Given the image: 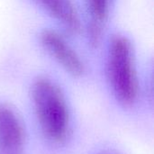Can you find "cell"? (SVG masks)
Listing matches in <instances>:
<instances>
[{
    "label": "cell",
    "mask_w": 154,
    "mask_h": 154,
    "mask_svg": "<svg viewBox=\"0 0 154 154\" xmlns=\"http://www.w3.org/2000/svg\"><path fill=\"white\" fill-rule=\"evenodd\" d=\"M24 131L14 110L0 104V154H23Z\"/></svg>",
    "instance_id": "obj_4"
},
{
    "label": "cell",
    "mask_w": 154,
    "mask_h": 154,
    "mask_svg": "<svg viewBox=\"0 0 154 154\" xmlns=\"http://www.w3.org/2000/svg\"><path fill=\"white\" fill-rule=\"evenodd\" d=\"M106 75L116 100L124 106L134 105L138 97L139 84L134 46L126 36L118 34L110 41Z\"/></svg>",
    "instance_id": "obj_1"
},
{
    "label": "cell",
    "mask_w": 154,
    "mask_h": 154,
    "mask_svg": "<svg viewBox=\"0 0 154 154\" xmlns=\"http://www.w3.org/2000/svg\"><path fill=\"white\" fill-rule=\"evenodd\" d=\"M31 94L43 134L51 141H62L69 128V111L58 85L49 78L40 77L32 83Z\"/></svg>",
    "instance_id": "obj_2"
},
{
    "label": "cell",
    "mask_w": 154,
    "mask_h": 154,
    "mask_svg": "<svg viewBox=\"0 0 154 154\" xmlns=\"http://www.w3.org/2000/svg\"><path fill=\"white\" fill-rule=\"evenodd\" d=\"M39 38L42 48L67 73L73 77L85 74L86 64L83 59L62 33L52 29H44Z\"/></svg>",
    "instance_id": "obj_3"
},
{
    "label": "cell",
    "mask_w": 154,
    "mask_h": 154,
    "mask_svg": "<svg viewBox=\"0 0 154 154\" xmlns=\"http://www.w3.org/2000/svg\"><path fill=\"white\" fill-rule=\"evenodd\" d=\"M90 14L88 26V42L92 47H97L103 32V25L107 18L110 0H87Z\"/></svg>",
    "instance_id": "obj_6"
},
{
    "label": "cell",
    "mask_w": 154,
    "mask_h": 154,
    "mask_svg": "<svg viewBox=\"0 0 154 154\" xmlns=\"http://www.w3.org/2000/svg\"><path fill=\"white\" fill-rule=\"evenodd\" d=\"M101 154H119L118 152H105Z\"/></svg>",
    "instance_id": "obj_7"
},
{
    "label": "cell",
    "mask_w": 154,
    "mask_h": 154,
    "mask_svg": "<svg viewBox=\"0 0 154 154\" xmlns=\"http://www.w3.org/2000/svg\"><path fill=\"white\" fill-rule=\"evenodd\" d=\"M52 19H54L70 35H77L81 31V19L73 0H34Z\"/></svg>",
    "instance_id": "obj_5"
}]
</instances>
